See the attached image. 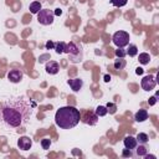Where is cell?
Listing matches in <instances>:
<instances>
[{"label":"cell","instance_id":"6da1fadb","mask_svg":"<svg viewBox=\"0 0 159 159\" xmlns=\"http://www.w3.org/2000/svg\"><path fill=\"white\" fill-rule=\"evenodd\" d=\"M36 103L25 97L11 98L0 108V123L7 129L19 128L29 122Z\"/></svg>","mask_w":159,"mask_h":159},{"label":"cell","instance_id":"7a4b0ae2","mask_svg":"<svg viewBox=\"0 0 159 159\" xmlns=\"http://www.w3.org/2000/svg\"><path fill=\"white\" fill-rule=\"evenodd\" d=\"M81 113L73 106H66L57 109L55 114V123L62 129H71L80 123Z\"/></svg>","mask_w":159,"mask_h":159},{"label":"cell","instance_id":"3957f363","mask_svg":"<svg viewBox=\"0 0 159 159\" xmlns=\"http://www.w3.org/2000/svg\"><path fill=\"white\" fill-rule=\"evenodd\" d=\"M55 20V14L52 10L48 9H41L37 12V21L41 25H51Z\"/></svg>","mask_w":159,"mask_h":159},{"label":"cell","instance_id":"277c9868","mask_svg":"<svg viewBox=\"0 0 159 159\" xmlns=\"http://www.w3.org/2000/svg\"><path fill=\"white\" fill-rule=\"evenodd\" d=\"M112 41L117 47H124L129 43V34L125 31H117L114 32Z\"/></svg>","mask_w":159,"mask_h":159},{"label":"cell","instance_id":"5b68a950","mask_svg":"<svg viewBox=\"0 0 159 159\" xmlns=\"http://www.w3.org/2000/svg\"><path fill=\"white\" fill-rule=\"evenodd\" d=\"M140 84H142V88L144 91H152V89H154V87L157 86L155 76H153V75L144 76L143 80H142V82H140Z\"/></svg>","mask_w":159,"mask_h":159},{"label":"cell","instance_id":"8992f818","mask_svg":"<svg viewBox=\"0 0 159 159\" xmlns=\"http://www.w3.org/2000/svg\"><path fill=\"white\" fill-rule=\"evenodd\" d=\"M22 71L21 70H10L7 73V80L12 83H19L22 80Z\"/></svg>","mask_w":159,"mask_h":159},{"label":"cell","instance_id":"52a82bcc","mask_svg":"<svg viewBox=\"0 0 159 159\" xmlns=\"http://www.w3.org/2000/svg\"><path fill=\"white\" fill-rule=\"evenodd\" d=\"M63 52H66V53H68L71 57H73V56H78L80 55V48L77 47V45L75 43V42H70V43H66L65 45V50H63Z\"/></svg>","mask_w":159,"mask_h":159},{"label":"cell","instance_id":"ba28073f","mask_svg":"<svg viewBox=\"0 0 159 159\" xmlns=\"http://www.w3.org/2000/svg\"><path fill=\"white\" fill-rule=\"evenodd\" d=\"M17 145L20 149L22 150H29L31 147H32V140L29 138V137H21L19 140H17Z\"/></svg>","mask_w":159,"mask_h":159},{"label":"cell","instance_id":"9c48e42d","mask_svg":"<svg viewBox=\"0 0 159 159\" xmlns=\"http://www.w3.org/2000/svg\"><path fill=\"white\" fill-rule=\"evenodd\" d=\"M60 70V65L56 61H48L46 63V72L50 75H56Z\"/></svg>","mask_w":159,"mask_h":159},{"label":"cell","instance_id":"30bf717a","mask_svg":"<svg viewBox=\"0 0 159 159\" xmlns=\"http://www.w3.org/2000/svg\"><path fill=\"white\" fill-rule=\"evenodd\" d=\"M67 83L71 86V88H72L73 92H78V91L82 88V86H83V81L80 80V78H72V80H68Z\"/></svg>","mask_w":159,"mask_h":159},{"label":"cell","instance_id":"8fae6325","mask_svg":"<svg viewBox=\"0 0 159 159\" xmlns=\"http://www.w3.org/2000/svg\"><path fill=\"white\" fill-rule=\"evenodd\" d=\"M97 119H98V116L96 114V113H92V112H86V114H84V117H83V122L84 123H87V124H89V125H93V124H96L97 123Z\"/></svg>","mask_w":159,"mask_h":159},{"label":"cell","instance_id":"7c38bea8","mask_svg":"<svg viewBox=\"0 0 159 159\" xmlns=\"http://www.w3.org/2000/svg\"><path fill=\"white\" fill-rule=\"evenodd\" d=\"M123 143H124V147L127 149H130V150L132 149H135V147H137V139L134 137H132V135L125 137L124 140H123Z\"/></svg>","mask_w":159,"mask_h":159},{"label":"cell","instance_id":"4fadbf2b","mask_svg":"<svg viewBox=\"0 0 159 159\" xmlns=\"http://www.w3.org/2000/svg\"><path fill=\"white\" fill-rule=\"evenodd\" d=\"M134 119L137 122H144L145 119H148V112L145 109H139L135 114H134Z\"/></svg>","mask_w":159,"mask_h":159},{"label":"cell","instance_id":"5bb4252c","mask_svg":"<svg viewBox=\"0 0 159 159\" xmlns=\"http://www.w3.org/2000/svg\"><path fill=\"white\" fill-rule=\"evenodd\" d=\"M135 139H137V143H139V144H145V143H148L149 137H148V134H145V133H138V135L135 137Z\"/></svg>","mask_w":159,"mask_h":159},{"label":"cell","instance_id":"9a60e30c","mask_svg":"<svg viewBox=\"0 0 159 159\" xmlns=\"http://www.w3.org/2000/svg\"><path fill=\"white\" fill-rule=\"evenodd\" d=\"M149 61H150V55L149 53H147V52L139 53V62L142 65H147V63H149Z\"/></svg>","mask_w":159,"mask_h":159},{"label":"cell","instance_id":"2e32d148","mask_svg":"<svg viewBox=\"0 0 159 159\" xmlns=\"http://www.w3.org/2000/svg\"><path fill=\"white\" fill-rule=\"evenodd\" d=\"M40 10H41V4L39 1H34V2L30 4V11L32 14H37Z\"/></svg>","mask_w":159,"mask_h":159},{"label":"cell","instance_id":"e0dca14e","mask_svg":"<svg viewBox=\"0 0 159 159\" xmlns=\"http://www.w3.org/2000/svg\"><path fill=\"white\" fill-rule=\"evenodd\" d=\"M124 67H125V60H123V57H118V60H116V62H114V68L123 70Z\"/></svg>","mask_w":159,"mask_h":159},{"label":"cell","instance_id":"ac0fdd59","mask_svg":"<svg viewBox=\"0 0 159 159\" xmlns=\"http://www.w3.org/2000/svg\"><path fill=\"white\" fill-rule=\"evenodd\" d=\"M137 53H138V47H137L135 45H129L128 50L125 51V55H128V56L133 57V56H135Z\"/></svg>","mask_w":159,"mask_h":159},{"label":"cell","instance_id":"d6986e66","mask_svg":"<svg viewBox=\"0 0 159 159\" xmlns=\"http://www.w3.org/2000/svg\"><path fill=\"white\" fill-rule=\"evenodd\" d=\"M135 152H137V155L138 157H144L147 153H148V149L144 147V144H139V147H135Z\"/></svg>","mask_w":159,"mask_h":159},{"label":"cell","instance_id":"ffe728a7","mask_svg":"<svg viewBox=\"0 0 159 159\" xmlns=\"http://www.w3.org/2000/svg\"><path fill=\"white\" fill-rule=\"evenodd\" d=\"M108 113V111H107V108L104 107V106H98L97 108H96V114L98 116V117H103V116H106Z\"/></svg>","mask_w":159,"mask_h":159},{"label":"cell","instance_id":"44dd1931","mask_svg":"<svg viewBox=\"0 0 159 159\" xmlns=\"http://www.w3.org/2000/svg\"><path fill=\"white\" fill-rule=\"evenodd\" d=\"M65 45H66V43L61 41V42L55 43V46H53V47H55V50H56V52H57V53H62V52H63V50H65Z\"/></svg>","mask_w":159,"mask_h":159},{"label":"cell","instance_id":"7402d4cb","mask_svg":"<svg viewBox=\"0 0 159 159\" xmlns=\"http://www.w3.org/2000/svg\"><path fill=\"white\" fill-rule=\"evenodd\" d=\"M111 2L117 7H122L128 2V0H111Z\"/></svg>","mask_w":159,"mask_h":159},{"label":"cell","instance_id":"603a6c76","mask_svg":"<svg viewBox=\"0 0 159 159\" xmlns=\"http://www.w3.org/2000/svg\"><path fill=\"white\" fill-rule=\"evenodd\" d=\"M106 108H107V111H108L111 114L116 113V111H117V106H116L114 103H108V104L106 106Z\"/></svg>","mask_w":159,"mask_h":159},{"label":"cell","instance_id":"cb8c5ba5","mask_svg":"<svg viewBox=\"0 0 159 159\" xmlns=\"http://www.w3.org/2000/svg\"><path fill=\"white\" fill-rule=\"evenodd\" d=\"M41 145H42V148H43V149H48V148H50V145H51V140H50V139H47V138H45V139H42V140H41Z\"/></svg>","mask_w":159,"mask_h":159},{"label":"cell","instance_id":"d4e9b609","mask_svg":"<svg viewBox=\"0 0 159 159\" xmlns=\"http://www.w3.org/2000/svg\"><path fill=\"white\" fill-rule=\"evenodd\" d=\"M116 56L117 57H124L125 56V51L123 50V47H118L116 50Z\"/></svg>","mask_w":159,"mask_h":159},{"label":"cell","instance_id":"484cf974","mask_svg":"<svg viewBox=\"0 0 159 159\" xmlns=\"http://www.w3.org/2000/svg\"><path fill=\"white\" fill-rule=\"evenodd\" d=\"M122 155H123V157H132V150H130V149H127V148H125V149L123 150Z\"/></svg>","mask_w":159,"mask_h":159},{"label":"cell","instance_id":"4316f807","mask_svg":"<svg viewBox=\"0 0 159 159\" xmlns=\"http://www.w3.org/2000/svg\"><path fill=\"white\" fill-rule=\"evenodd\" d=\"M155 102H157V96H154V97H150V98H149V104H150V106H154V104H155Z\"/></svg>","mask_w":159,"mask_h":159},{"label":"cell","instance_id":"83f0119b","mask_svg":"<svg viewBox=\"0 0 159 159\" xmlns=\"http://www.w3.org/2000/svg\"><path fill=\"white\" fill-rule=\"evenodd\" d=\"M53 46H55V43H53V42H51V41L46 42V48H51V47H53Z\"/></svg>","mask_w":159,"mask_h":159},{"label":"cell","instance_id":"f1b7e54d","mask_svg":"<svg viewBox=\"0 0 159 159\" xmlns=\"http://www.w3.org/2000/svg\"><path fill=\"white\" fill-rule=\"evenodd\" d=\"M53 14H55V15H57V16H60V15L62 14V10H61V9H56Z\"/></svg>","mask_w":159,"mask_h":159},{"label":"cell","instance_id":"f546056e","mask_svg":"<svg viewBox=\"0 0 159 159\" xmlns=\"http://www.w3.org/2000/svg\"><path fill=\"white\" fill-rule=\"evenodd\" d=\"M135 73H137V75H142V73H143V68H142V67H138V68L135 70Z\"/></svg>","mask_w":159,"mask_h":159},{"label":"cell","instance_id":"4dcf8cb0","mask_svg":"<svg viewBox=\"0 0 159 159\" xmlns=\"http://www.w3.org/2000/svg\"><path fill=\"white\" fill-rule=\"evenodd\" d=\"M144 158H145V159H149V158H150V159H155V155H148V154H145Z\"/></svg>","mask_w":159,"mask_h":159},{"label":"cell","instance_id":"1f68e13d","mask_svg":"<svg viewBox=\"0 0 159 159\" xmlns=\"http://www.w3.org/2000/svg\"><path fill=\"white\" fill-rule=\"evenodd\" d=\"M109 80H111V76H109V75H106V76H104V81H106V82H109Z\"/></svg>","mask_w":159,"mask_h":159}]
</instances>
